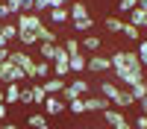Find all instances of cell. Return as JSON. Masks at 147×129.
Listing matches in <instances>:
<instances>
[{
    "label": "cell",
    "instance_id": "obj_12",
    "mask_svg": "<svg viewBox=\"0 0 147 129\" xmlns=\"http://www.w3.org/2000/svg\"><path fill=\"white\" fill-rule=\"evenodd\" d=\"M50 70H53V65L47 62V59H38V62H35V70H32V79H50Z\"/></svg>",
    "mask_w": 147,
    "mask_h": 129
},
{
    "label": "cell",
    "instance_id": "obj_39",
    "mask_svg": "<svg viewBox=\"0 0 147 129\" xmlns=\"http://www.w3.org/2000/svg\"><path fill=\"white\" fill-rule=\"evenodd\" d=\"M0 120H6V103H0Z\"/></svg>",
    "mask_w": 147,
    "mask_h": 129
},
{
    "label": "cell",
    "instance_id": "obj_42",
    "mask_svg": "<svg viewBox=\"0 0 147 129\" xmlns=\"http://www.w3.org/2000/svg\"><path fill=\"white\" fill-rule=\"evenodd\" d=\"M38 129H50V126H38Z\"/></svg>",
    "mask_w": 147,
    "mask_h": 129
},
{
    "label": "cell",
    "instance_id": "obj_15",
    "mask_svg": "<svg viewBox=\"0 0 147 129\" xmlns=\"http://www.w3.org/2000/svg\"><path fill=\"white\" fill-rule=\"evenodd\" d=\"M47 15H50L53 23H65V21H71V9L68 6H59V9H50Z\"/></svg>",
    "mask_w": 147,
    "mask_h": 129
},
{
    "label": "cell",
    "instance_id": "obj_31",
    "mask_svg": "<svg viewBox=\"0 0 147 129\" xmlns=\"http://www.w3.org/2000/svg\"><path fill=\"white\" fill-rule=\"evenodd\" d=\"M32 12H50V0H32Z\"/></svg>",
    "mask_w": 147,
    "mask_h": 129
},
{
    "label": "cell",
    "instance_id": "obj_16",
    "mask_svg": "<svg viewBox=\"0 0 147 129\" xmlns=\"http://www.w3.org/2000/svg\"><path fill=\"white\" fill-rule=\"evenodd\" d=\"M35 35H38V41H44V44H59V35L50 27H44V23H41V29L35 32Z\"/></svg>",
    "mask_w": 147,
    "mask_h": 129
},
{
    "label": "cell",
    "instance_id": "obj_11",
    "mask_svg": "<svg viewBox=\"0 0 147 129\" xmlns=\"http://www.w3.org/2000/svg\"><path fill=\"white\" fill-rule=\"evenodd\" d=\"M68 9H71V21H80V18H91V15H88V3H85V0H74V3H71Z\"/></svg>",
    "mask_w": 147,
    "mask_h": 129
},
{
    "label": "cell",
    "instance_id": "obj_8",
    "mask_svg": "<svg viewBox=\"0 0 147 129\" xmlns=\"http://www.w3.org/2000/svg\"><path fill=\"white\" fill-rule=\"evenodd\" d=\"M85 109L88 112H106V109H112V103H109L106 97H100V94H94V97H85Z\"/></svg>",
    "mask_w": 147,
    "mask_h": 129
},
{
    "label": "cell",
    "instance_id": "obj_19",
    "mask_svg": "<svg viewBox=\"0 0 147 129\" xmlns=\"http://www.w3.org/2000/svg\"><path fill=\"white\" fill-rule=\"evenodd\" d=\"M27 123H30V129H38V126H47V114H44V112H30Z\"/></svg>",
    "mask_w": 147,
    "mask_h": 129
},
{
    "label": "cell",
    "instance_id": "obj_25",
    "mask_svg": "<svg viewBox=\"0 0 147 129\" xmlns=\"http://www.w3.org/2000/svg\"><path fill=\"white\" fill-rule=\"evenodd\" d=\"M94 27V18H80V21H74V29L77 32H91Z\"/></svg>",
    "mask_w": 147,
    "mask_h": 129
},
{
    "label": "cell",
    "instance_id": "obj_26",
    "mask_svg": "<svg viewBox=\"0 0 147 129\" xmlns=\"http://www.w3.org/2000/svg\"><path fill=\"white\" fill-rule=\"evenodd\" d=\"M18 41H21L24 47H32V44H38V35H35V32H21V29H18Z\"/></svg>",
    "mask_w": 147,
    "mask_h": 129
},
{
    "label": "cell",
    "instance_id": "obj_20",
    "mask_svg": "<svg viewBox=\"0 0 147 129\" xmlns=\"http://www.w3.org/2000/svg\"><path fill=\"white\" fill-rule=\"evenodd\" d=\"M100 44H103V38H100V35H82V47H85V50L97 53V50H100Z\"/></svg>",
    "mask_w": 147,
    "mask_h": 129
},
{
    "label": "cell",
    "instance_id": "obj_22",
    "mask_svg": "<svg viewBox=\"0 0 147 129\" xmlns=\"http://www.w3.org/2000/svg\"><path fill=\"white\" fill-rule=\"evenodd\" d=\"M68 74H71V59H68V62H53V76L65 79Z\"/></svg>",
    "mask_w": 147,
    "mask_h": 129
},
{
    "label": "cell",
    "instance_id": "obj_41",
    "mask_svg": "<svg viewBox=\"0 0 147 129\" xmlns=\"http://www.w3.org/2000/svg\"><path fill=\"white\" fill-rule=\"evenodd\" d=\"M0 129H12V126H9V123H3V126H0Z\"/></svg>",
    "mask_w": 147,
    "mask_h": 129
},
{
    "label": "cell",
    "instance_id": "obj_24",
    "mask_svg": "<svg viewBox=\"0 0 147 129\" xmlns=\"http://www.w3.org/2000/svg\"><path fill=\"white\" fill-rule=\"evenodd\" d=\"M68 112H74V114H85V112H88V109H85V97L71 100V103H68Z\"/></svg>",
    "mask_w": 147,
    "mask_h": 129
},
{
    "label": "cell",
    "instance_id": "obj_29",
    "mask_svg": "<svg viewBox=\"0 0 147 129\" xmlns=\"http://www.w3.org/2000/svg\"><path fill=\"white\" fill-rule=\"evenodd\" d=\"M132 9H138V0H118V12H127L129 15Z\"/></svg>",
    "mask_w": 147,
    "mask_h": 129
},
{
    "label": "cell",
    "instance_id": "obj_13",
    "mask_svg": "<svg viewBox=\"0 0 147 129\" xmlns=\"http://www.w3.org/2000/svg\"><path fill=\"white\" fill-rule=\"evenodd\" d=\"M127 21H129V23H136L138 29H147V9H141V6H138V9H132L129 15H127Z\"/></svg>",
    "mask_w": 147,
    "mask_h": 129
},
{
    "label": "cell",
    "instance_id": "obj_23",
    "mask_svg": "<svg viewBox=\"0 0 147 129\" xmlns=\"http://www.w3.org/2000/svg\"><path fill=\"white\" fill-rule=\"evenodd\" d=\"M103 29L106 32H121V29H124V21H121V18H106L103 21Z\"/></svg>",
    "mask_w": 147,
    "mask_h": 129
},
{
    "label": "cell",
    "instance_id": "obj_6",
    "mask_svg": "<svg viewBox=\"0 0 147 129\" xmlns=\"http://www.w3.org/2000/svg\"><path fill=\"white\" fill-rule=\"evenodd\" d=\"M44 114L47 117H59V114H65L68 112V103L62 100V97H56V94H47V100H44Z\"/></svg>",
    "mask_w": 147,
    "mask_h": 129
},
{
    "label": "cell",
    "instance_id": "obj_33",
    "mask_svg": "<svg viewBox=\"0 0 147 129\" xmlns=\"http://www.w3.org/2000/svg\"><path fill=\"white\" fill-rule=\"evenodd\" d=\"M21 103H24V106H32V88H30V85H27V88L21 85Z\"/></svg>",
    "mask_w": 147,
    "mask_h": 129
},
{
    "label": "cell",
    "instance_id": "obj_17",
    "mask_svg": "<svg viewBox=\"0 0 147 129\" xmlns=\"http://www.w3.org/2000/svg\"><path fill=\"white\" fill-rule=\"evenodd\" d=\"M71 70L74 74H82V70H88V56H71Z\"/></svg>",
    "mask_w": 147,
    "mask_h": 129
},
{
    "label": "cell",
    "instance_id": "obj_1",
    "mask_svg": "<svg viewBox=\"0 0 147 129\" xmlns=\"http://www.w3.org/2000/svg\"><path fill=\"white\" fill-rule=\"evenodd\" d=\"M88 91H91V82H88V79H82V76H77L74 82H68V88L62 91V100L71 103V100H77V97H85Z\"/></svg>",
    "mask_w": 147,
    "mask_h": 129
},
{
    "label": "cell",
    "instance_id": "obj_28",
    "mask_svg": "<svg viewBox=\"0 0 147 129\" xmlns=\"http://www.w3.org/2000/svg\"><path fill=\"white\" fill-rule=\"evenodd\" d=\"M80 47H82V41H80V38H68V41H65L68 56H80Z\"/></svg>",
    "mask_w": 147,
    "mask_h": 129
},
{
    "label": "cell",
    "instance_id": "obj_9",
    "mask_svg": "<svg viewBox=\"0 0 147 129\" xmlns=\"http://www.w3.org/2000/svg\"><path fill=\"white\" fill-rule=\"evenodd\" d=\"M41 85H44V91H47V94H56V97H62V91L68 88V79H59V76H50V79H44Z\"/></svg>",
    "mask_w": 147,
    "mask_h": 129
},
{
    "label": "cell",
    "instance_id": "obj_21",
    "mask_svg": "<svg viewBox=\"0 0 147 129\" xmlns=\"http://www.w3.org/2000/svg\"><path fill=\"white\" fill-rule=\"evenodd\" d=\"M0 35H3L6 41H15V38H18V23H12V21H6L3 27H0Z\"/></svg>",
    "mask_w": 147,
    "mask_h": 129
},
{
    "label": "cell",
    "instance_id": "obj_10",
    "mask_svg": "<svg viewBox=\"0 0 147 129\" xmlns=\"http://www.w3.org/2000/svg\"><path fill=\"white\" fill-rule=\"evenodd\" d=\"M3 100H6V106L21 103V82H9V85L3 88Z\"/></svg>",
    "mask_w": 147,
    "mask_h": 129
},
{
    "label": "cell",
    "instance_id": "obj_4",
    "mask_svg": "<svg viewBox=\"0 0 147 129\" xmlns=\"http://www.w3.org/2000/svg\"><path fill=\"white\" fill-rule=\"evenodd\" d=\"M9 62H12V65H18V68H24V70H27V76L32 79L35 62H32V56H30L27 50H12V53H9ZM30 79H27V82H30Z\"/></svg>",
    "mask_w": 147,
    "mask_h": 129
},
{
    "label": "cell",
    "instance_id": "obj_2",
    "mask_svg": "<svg viewBox=\"0 0 147 129\" xmlns=\"http://www.w3.org/2000/svg\"><path fill=\"white\" fill-rule=\"evenodd\" d=\"M103 123L109 129H132V123L127 120V114L121 112V109H106L103 112Z\"/></svg>",
    "mask_w": 147,
    "mask_h": 129
},
{
    "label": "cell",
    "instance_id": "obj_27",
    "mask_svg": "<svg viewBox=\"0 0 147 129\" xmlns=\"http://www.w3.org/2000/svg\"><path fill=\"white\" fill-rule=\"evenodd\" d=\"M129 91H132L136 100H144L147 97V82H136V85H129Z\"/></svg>",
    "mask_w": 147,
    "mask_h": 129
},
{
    "label": "cell",
    "instance_id": "obj_18",
    "mask_svg": "<svg viewBox=\"0 0 147 129\" xmlns=\"http://www.w3.org/2000/svg\"><path fill=\"white\" fill-rule=\"evenodd\" d=\"M121 35H127L129 41H141V29L136 27V23H129V21H124V29H121Z\"/></svg>",
    "mask_w": 147,
    "mask_h": 129
},
{
    "label": "cell",
    "instance_id": "obj_40",
    "mask_svg": "<svg viewBox=\"0 0 147 129\" xmlns=\"http://www.w3.org/2000/svg\"><path fill=\"white\" fill-rule=\"evenodd\" d=\"M0 103H6V100H3V88H0Z\"/></svg>",
    "mask_w": 147,
    "mask_h": 129
},
{
    "label": "cell",
    "instance_id": "obj_7",
    "mask_svg": "<svg viewBox=\"0 0 147 129\" xmlns=\"http://www.w3.org/2000/svg\"><path fill=\"white\" fill-rule=\"evenodd\" d=\"M88 70L91 74H106V70H112V59L103 53H94V56H88Z\"/></svg>",
    "mask_w": 147,
    "mask_h": 129
},
{
    "label": "cell",
    "instance_id": "obj_3",
    "mask_svg": "<svg viewBox=\"0 0 147 129\" xmlns=\"http://www.w3.org/2000/svg\"><path fill=\"white\" fill-rule=\"evenodd\" d=\"M97 94H100V97H106L112 106H118V103H121V94H124V88H121L118 82H106V79H100V82H97Z\"/></svg>",
    "mask_w": 147,
    "mask_h": 129
},
{
    "label": "cell",
    "instance_id": "obj_37",
    "mask_svg": "<svg viewBox=\"0 0 147 129\" xmlns=\"http://www.w3.org/2000/svg\"><path fill=\"white\" fill-rule=\"evenodd\" d=\"M9 53H12L9 47H0V62H6V59H9Z\"/></svg>",
    "mask_w": 147,
    "mask_h": 129
},
{
    "label": "cell",
    "instance_id": "obj_5",
    "mask_svg": "<svg viewBox=\"0 0 147 129\" xmlns=\"http://www.w3.org/2000/svg\"><path fill=\"white\" fill-rule=\"evenodd\" d=\"M15 23H18L21 32H38V29H41V18L35 15V12H21Z\"/></svg>",
    "mask_w": 147,
    "mask_h": 129
},
{
    "label": "cell",
    "instance_id": "obj_36",
    "mask_svg": "<svg viewBox=\"0 0 147 129\" xmlns=\"http://www.w3.org/2000/svg\"><path fill=\"white\" fill-rule=\"evenodd\" d=\"M74 0H50V9H59V6H71Z\"/></svg>",
    "mask_w": 147,
    "mask_h": 129
},
{
    "label": "cell",
    "instance_id": "obj_43",
    "mask_svg": "<svg viewBox=\"0 0 147 129\" xmlns=\"http://www.w3.org/2000/svg\"><path fill=\"white\" fill-rule=\"evenodd\" d=\"M144 82H147V76H144Z\"/></svg>",
    "mask_w": 147,
    "mask_h": 129
},
{
    "label": "cell",
    "instance_id": "obj_34",
    "mask_svg": "<svg viewBox=\"0 0 147 129\" xmlns=\"http://www.w3.org/2000/svg\"><path fill=\"white\" fill-rule=\"evenodd\" d=\"M9 18H12V12H9V6L3 3V0H0V21H3V23H6Z\"/></svg>",
    "mask_w": 147,
    "mask_h": 129
},
{
    "label": "cell",
    "instance_id": "obj_35",
    "mask_svg": "<svg viewBox=\"0 0 147 129\" xmlns=\"http://www.w3.org/2000/svg\"><path fill=\"white\" fill-rule=\"evenodd\" d=\"M132 126H136V129H147V114H138V117H136V123H132Z\"/></svg>",
    "mask_w": 147,
    "mask_h": 129
},
{
    "label": "cell",
    "instance_id": "obj_38",
    "mask_svg": "<svg viewBox=\"0 0 147 129\" xmlns=\"http://www.w3.org/2000/svg\"><path fill=\"white\" fill-rule=\"evenodd\" d=\"M138 109H141V114H147V97H144V100H138Z\"/></svg>",
    "mask_w": 147,
    "mask_h": 129
},
{
    "label": "cell",
    "instance_id": "obj_30",
    "mask_svg": "<svg viewBox=\"0 0 147 129\" xmlns=\"http://www.w3.org/2000/svg\"><path fill=\"white\" fill-rule=\"evenodd\" d=\"M3 3L9 6L12 15H21V12H24V0H3Z\"/></svg>",
    "mask_w": 147,
    "mask_h": 129
},
{
    "label": "cell",
    "instance_id": "obj_14",
    "mask_svg": "<svg viewBox=\"0 0 147 129\" xmlns=\"http://www.w3.org/2000/svg\"><path fill=\"white\" fill-rule=\"evenodd\" d=\"M56 50H59V44H44V41H38V53H41V59H47V62H56Z\"/></svg>",
    "mask_w": 147,
    "mask_h": 129
},
{
    "label": "cell",
    "instance_id": "obj_32",
    "mask_svg": "<svg viewBox=\"0 0 147 129\" xmlns=\"http://www.w3.org/2000/svg\"><path fill=\"white\" fill-rule=\"evenodd\" d=\"M136 53H138V59H141V65L147 68V38L138 41V50H136Z\"/></svg>",
    "mask_w": 147,
    "mask_h": 129
}]
</instances>
